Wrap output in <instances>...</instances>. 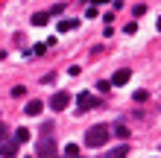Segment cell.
<instances>
[{
  "instance_id": "obj_6",
  "label": "cell",
  "mask_w": 161,
  "mask_h": 158,
  "mask_svg": "<svg viewBox=\"0 0 161 158\" xmlns=\"http://www.w3.org/2000/svg\"><path fill=\"white\" fill-rule=\"evenodd\" d=\"M129 79H132V70H129V68H120L114 76H111V85H114V88H120V85H126Z\"/></svg>"
},
{
  "instance_id": "obj_11",
  "label": "cell",
  "mask_w": 161,
  "mask_h": 158,
  "mask_svg": "<svg viewBox=\"0 0 161 158\" xmlns=\"http://www.w3.org/2000/svg\"><path fill=\"white\" fill-rule=\"evenodd\" d=\"M79 26V21H62L59 24V32H70V30H76Z\"/></svg>"
},
{
  "instance_id": "obj_14",
  "label": "cell",
  "mask_w": 161,
  "mask_h": 158,
  "mask_svg": "<svg viewBox=\"0 0 161 158\" xmlns=\"http://www.w3.org/2000/svg\"><path fill=\"white\" fill-rule=\"evenodd\" d=\"M132 97H135V103H147V100H149V94H147V91H135Z\"/></svg>"
},
{
  "instance_id": "obj_9",
  "label": "cell",
  "mask_w": 161,
  "mask_h": 158,
  "mask_svg": "<svg viewBox=\"0 0 161 158\" xmlns=\"http://www.w3.org/2000/svg\"><path fill=\"white\" fill-rule=\"evenodd\" d=\"M15 141H18V144L30 141V129H24V126H21V129H15Z\"/></svg>"
},
{
  "instance_id": "obj_18",
  "label": "cell",
  "mask_w": 161,
  "mask_h": 158,
  "mask_svg": "<svg viewBox=\"0 0 161 158\" xmlns=\"http://www.w3.org/2000/svg\"><path fill=\"white\" fill-rule=\"evenodd\" d=\"M62 9H64V3H56V6L50 9V15H62Z\"/></svg>"
},
{
  "instance_id": "obj_19",
  "label": "cell",
  "mask_w": 161,
  "mask_h": 158,
  "mask_svg": "<svg viewBox=\"0 0 161 158\" xmlns=\"http://www.w3.org/2000/svg\"><path fill=\"white\" fill-rule=\"evenodd\" d=\"M91 3H114V0H91Z\"/></svg>"
},
{
  "instance_id": "obj_3",
  "label": "cell",
  "mask_w": 161,
  "mask_h": 158,
  "mask_svg": "<svg viewBox=\"0 0 161 158\" xmlns=\"http://www.w3.org/2000/svg\"><path fill=\"white\" fill-rule=\"evenodd\" d=\"M18 150H21V144H18L15 138H6V141H0V155H3V158H15Z\"/></svg>"
},
{
  "instance_id": "obj_1",
  "label": "cell",
  "mask_w": 161,
  "mask_h": 158,
  "mask_svg": "<svg viewBox=\"0 0 161 158\" xmlns=\"http://www.w3.org/2000/svg\"><path fill=\"white\" fill-rule=\"evenodd\" d=\"M108 135H111V129H108L106 123H97V126H91L88 132H85V146H91V150H97V146L108 144Z\"/></svg>"
},
{
  "instance_id": "obj_4",
  "label": "cell",
  "mask_w": 161,
  "mask_h": 158,
  "mask_svg": "<svg viewBox=\"0 0 161 158\" xmlns=\"http://www.w3.org/2000/svg\"><path fill=\"white\" fill-rule=\"evenodd\" d=\"M68 106H70V94H68V91L53 94V100H50V108H53V111H64Z\"/></svg>"
},
{
  "instance_id": "obj_15",
  "label": "cell",
  "mask_w": 161,
  "mask_h": 158,
  "mask_svg": "<svg viewBox=\"0 0 161 158\" xmlns=\"http://www.w3.org/2000/svg\"><path fill=\"white\" fill-rule=\"evenodd\" d=\"M24 94H26L24 85H15V88H12V97H24Z\"/></svg>"
},
{
  "instance_id": "obj_8",
  "label": "cell",
  "mask_w": 161,
  "mask_h": 158,
  "mask_svg": "<svg viewBox=\"0 0 161 158\" xmlns=\"http://www.w3.org/2000/svg\"><path fill=\"white\" fill-rule=\"evenodd\" d=\"M41 108H44V103H41V100H30V103H26V114H30V117H35V114H41Z\"/></svg>"
},
{
  "instance_id": "obj_2",
  "label": "cell",
  "mask_w": 161,
  "mask_h": 158,
  "mask_svg": "<svg viewBox=\"0 0 161 158\" xmlns=\"http://www.w3.org/2000/svg\"><path fill=\"white\" fill-rule=\"evenodd\" d=\"M35 158H59V146L53 138H41L35 144Z\"/></svg>"
},
{
  "instance_id": "obj_16",
  "label": "cell",
  "mask_w": 161,
  "mask_h": 158,
  "mask_svg": "<svg viewBox=\"0 0 161 158\" xmlns=\"http://www.w3.org/2000/svg\"><path fill=\"white\" fill-rule=\"evenodd\" d=\"M9 138V129H6V123H0V141H6Z\"/></svg>"
},
{
  "instance_id": "obj_12",
  "label": "cell",
  "mask_w": 161,
  "mask_h": 158,
  "mask_svg": "<svg viewBox=\"0 0 161 158\" xmlns=\"http://www.w3.org/2000/svg\"><path fill=\"white\" fill-rule=\"evenodd\" d=\"M47 18H50L47 12H35V15H32V24H35V26H44V24H47Z\"/></svg>"
},
{
  "instance_id": "obj_10",
  "label": "cell",
  "mask_w": 161,
  "mask_h": 158,
  "mask_svg": "<svg viewBox=\"0 0 161 158\" xmlns=\"http://www.w3.org/2000/svg\"><path fill=\"white\" fill-rule=\"evenodd\" d=\"M64 158H79V146L76 144H68V146H64Z\"/></svg>"
},
{
  "instance_id": "obj_5",
  "label": "cell",
  "mask_w": 161,
  "mask_h": 158,
  "mask_svg": "<svg viewBox=\"0 0 161 158\" xmlns=\"http://www.w3.org/2000/svg\"><path fill=\"white\" fill-rule=\"evenodd\" d=\"M76 106H79L82 111H88V108H97V106H100V97H94V94H88V91H82V94L76 97Z\"/></svg>"
},
{
  "instance_id": "obj_7",
  "label": "cell",
  "mask_w": 161,
  "mask_h": 158,
  "mask_svg": "<svg viewBox=\"0 0 161 158\" xmlns=\"http://www.w3.org/2000/svg\"><path fill=\"white\" fill-rule=\"evenodd\" d=\"M126 155H129V144H117L114 150H108L106 158H126Z\"/></svg>"
},
{
  "instance_id": "obj_20",
  "label": "cell",
  "mask_w": 161,
  "mask_h": 158,
  "mask_svg": "<svg viewBox=\"0 0 161 158\" xmlns=\"http://www.w3.org/2000/svg\"><path fill=\"white\" fill-rule=\"evenodd\" d=\"M158 30H161V18H158Z\"/></svg>"
},
{
  "instance_id": "obj_13",
  "label": "cell",
  "mask_w": 161,
  "mask_h": 158,
  "mask_svg": "<svg viewBox=\"0 0 161 158\" xmlns=\"http://www.w3.org/2000/svg\"><path fill=\"white\" fill-rule=\"evenodd\" d=\"M111 132H114L117 138H129V126H123V123H117L114 129H111Z\"/></svg>"
},
{
  "instance_id": "obj_17",
  "label": "cell",
  "mask_w": 161,
  "mask_h": 158,
  "mask_svg": "<svg viewBox=\"0 0 161 158\" xmlns=\"http://www.w3.org/2000/svg\"><path fill=\"white\" fill-rule=\"evenodd\" d=\"M123 30H126L129 35H135V32H138V24H126V26H123Z\"/></svg>"
}]
</instances>
